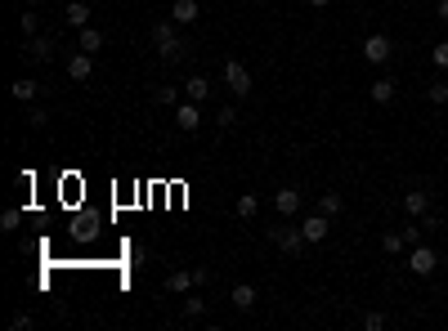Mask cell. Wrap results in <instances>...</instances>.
<instances>
[{"instance_id":"cell-1","label":"cell","mask_w":448,"mask_h":331,"mask_svg":"<svg viewBox=\"0 0 448 331\" xmlns=\"http://www.w3.org/2000/svg\"><path fill=\"white\" fill-rule=\"evenodd\" d=\"M153 45H157V58H162V63H179V58H184V36L175 32V18H166V22L153 27Z\"/></svg>"},{"instance_id":"cell-2","label":"cell","mask_w":448,"mask_h":331,"mask_svg":"<svg viewBox=\"0 0 448 331\" xmlns=\"http://www.w3.org/2000/svg\"><path fill=\"white\" fill-rule=\"evenodd\" d=\"M211 273L207 268H171V278H166V296H188L193 287H207Z\"/></svg>"},{"instance_id":"cell-3","label":"cell","mask_w":448,"mask_h":331,"mask_svg":"<svg viewBox=\"0 0 448 331\" xmlns=\"http://www.w3.org/2000/svg\"><path fill=\"white\" fill-rule=\"evenodd\" d=\"M269 242L278 251H287V255H300V247H305V233H300V224L292 228V224H274L269 228Z\"/></svg>"},{"instance_id":"cell-4","label":"cell","mask_w":448,"mask_h":331,"mask_svg":"<svg viewBox=\"0 0 448 331\" xmlns=\"http://www.w3.org/2000/svg\"><path fill=\"white\" fill-rule=\"evenodd\" d=\"M390 54H395V45H390V36H381V32H372L368 41H363V58H368L372 67H381V63H390Z\"/></svg>"},{"instance_id":"cell-5","label":"cell","mask_w":448,"mask_h":331,"mask_svg":"<svg viewBox=\"0 0 448 331\" xmlns=\"http://www.w3.org/2000/svg\"><path fill=\"white\" fill-rule=\"evenodd\" d=\"M224 85L238 94V99H247V94H251V72L242 67L238 58H229V63H224Z\"/></svg>"},{"instance_id":"cell-6","label":"cell","mask_w":448,"mask_h":331,"mask_svg":"<svg viewBox=\"0 0 448 331\" xmlns=\"http://www.w3.org/2000/svg\"><path fill=\"white\" fill-rule=\"evenodd\" d=\"M408 268H413L417 278H430L435 268H440V255H435L430 247H421V242H417V247H413V255H408Z\"/></svg>"},{"instance_id":"cell-7","label":"cell","mask_w":448,"mask_h":331,"mask_svg":"<svg viewBox=\"0 0 448 331\" xmlns=\"http://www.w3.org/2000/svg\"><path fill=\"white\" fill-rule=\"evenodd\" d=\"M175 126L193 134V130L202 126V103H193V99H184V103H175Z\"/></svg>"},{"instance_id":"cell-8","label":"cell","mask_w":448,"mask_h":331,"mask_svg":"<svg viewBox=\"0 0 448 331\" xmlns=\"http://www.w3.org/2000/svg\"><path fill=\"white\" fill-rule=\"evenodd\" d=\"M300 233H305V242H323V238H328V233H332V219L328 215H305V219H300Z\"/></svg>"},{"instance_id":"cell-9","label":"cell","mask_w":448,"mask_h":331,"mask_svg":"<svg viewBox=\"0 0 448 331\" xmlns=\"http://www.w3.org/2000/svg\"><path fill=\"white\" fill-rule=\"evenodd\" d=\"M68 77H72V81H90V77H94V54H86V50L72 54V58H68Z\"/></svg>"},{"instance_id":"cell-10","label":"cell","mask_w":448,"mask_h":331,"mask_svg":"<svg viewBox=\"0 0 448 331\" xmlns=\"http://www.w3.org/2000/svg\"><path fill=\"white\" fill-rule=\"evenodd\" d=\"M300 188H278L274 193V206H278V215H300Z\"/></svg>"},{"instance_id":"cell-11","label":"cell","mask_w":448,"mask_h":331,"mask_svg":"<svg viewBox=\"0 0 448 331\" xmlns=\"http://www.w3.org/2000/svg\"><path fill=\"white\" fill-rule=\"evenodd\" d=\"M171 18L179 22V27H188V22L202 18V5H198V0H175V5H171Z\"/></svg>"},{"instance_id":"cell-12","label":"cell","mask_w":448,"mask_h":331,"mask_svg":"<svg viewBox=\"0 0 448 331\" xmlns=\"http://www.w3.org/2000/svg\"><path fill=\"white\" fill-rule=\"evenodd\" d=\"M404 211L413 215V219H426V211H430V193H421V188L404 193Z\"/></svg>"},{"instance_id":"cell-13","label":"cell","mask_w":448,"mask_h":331,"mask_svg":"<svg viewBox=\"0 0 448 331\" xmlns=\"http://www.w3.org/2000/svg\"><path fill=\"white\" fill-rule=\"evenodd\" d=\"M63 22H68V27H90V5H86V0H72V5L63 9Z\"/></svg>"},{"instance_id":"cell-14","label":"cell","mask_w":448,"mask_h":331,"mask_svg":"<svg viewBox=\"0 0 448 331\" xmlns=\"http://www.w3.org/2000/svg\"><path fill=\"white\" fill-rule=\"evenodd\" d=\"M184 99L207 103V99H211V81H207V77H188V81H184Z\"/></svg>"},{"instance_id":"cell-15","label":"cell","mask_w":448,"mask_h":331,"mask_svg":"<svg viewBox=\"0 0 448 331\" xmlns=\"http://www.w3.org/2000/svg\"><path fill=\"white\" fill-rule=\"evenodd\" d=\"M229 300H233V309H242V313H247L251 304H256V287H251V282H238V287L229 291Z\"/></svg>"},{"instance_id":"cell-16","label":"cell","mask_w":448,"mask_h":331,"mask_svg":"<svg viewBox=\"0 0 448 331\" xmlns=\"http://www.w3.org/2000/svg\"><path fill=\"white\" fill-rule=\"evenodd\" d=\"M27 54L36 58V63H50V58H54V41H50V36H32V41H27Z\"/></svg>"},{"instance_id":"cell-17","label":"cell","mask_w":448,"mask_h":331,"mask_svg":"<svg viewBox=\"0 0 448 331\" xmlns=\"http://www.w3.org/2000/svg\"><path fill=\"white\" fill-rule=\"evenodd\" d=\"M77 45H81L86 54H99V50H103V32H99V27H81Z\"/></svg>"},{"instance_id":"cell-18","label":"cell","mask_w":448,"mask_h":331,"mask_svg":"<svg viewBox=\"0 0 448 331\" xmlns=\"http://www.w3.org/2000/svg\"><path fill=\"white\" fill-rule=\"evenodd\" d=\"M36 90H41V85H36L32 77H18L14 85H9V94H14L18 103H32V99H36Z\"/></svg>"},{"instance_id":"cell-19","label":"cell","mask_w":448,"mask_h":331,"mask_svg":"<svg viewBox=\"0 0 448 331\" xmlns=\"http://www.w3.org/2000/svg\"><path fill=\"white\" fill-rule=\"evenodd\" d=\"M233 211H238V219H256L260 215V197H256V193H242Z\"/></svg>"},{"instance_id":"cell-20","label":"cell","mask_w":448,"mask_h":331,"mask_svg":"<svg viewBox=\"0 0 448 331\" xmlns=\"http://www.w3.org/2000/svg\"><path fill=\"white\" fill-rule=\"evenodd\" d=\"M368 94H372V103H390V99H395V81H390V77L372 81V90H368Z\"/></svg>"},{"instance_id":"cell-21","label":"cell","mask_w":448,"mask_h":331,"mask_svg":"<svg viewBox=\"0 0 448 331\" xmlns=\"http://www.w3.org/2000/svg\"><path fill=\"white\" fill-rule=\"evenodd\" d=\"M153 103L175 108V103H184V99H179V90H175V85H157V90H153Z\"/></svg>"},{"instance_id":"cell-22","label":"cell","mask_w":448,"mask_h":331,"mask_svg":"<svg viewBox=\"0 0 448 331\" xmlns=\"http://www.w3.org/2000/svg\"><path fill=\"white\" fill-rule=\"evenodd\" d=\"M341 206H345V202H341V193H319V211L328 215V219H332V215H341Z\"/></svg>"},{"instance_id":"cell-23","label":"cell","mask_w":448,"mask_h":331,"mask_svg":"<svg viewBox=\"0 0 448 331\" xmlns=\"http://www.w3.org/2000/svg\"><path fill=\"white\" fill-rule=\"evenodd\" d=\"M426 99H430L435 108H444V103H448V81H430V85H426Z\"/></svg>"},{"instance_id":"cell-24","label":"cell","mask_w":448,"mask_h":331,"mask_svg":"<svg viewBox=\"0 0 448 331\" xmlns=\"http://www.w3.org/2000/svg\"><path fill=\"white\" fill-rule=\"evenodd\" d=\"M404 247H408V242H404V233H381V251H385V255H399Z\"/></svg>"},{"instance_id":"cell-25","label":"cell","mask_w":448,"mask_h":331,"mask_svg":"<svg viewBox=\"0 0 448 331\" xmlns=\"http://www.w3.org/2000/svg\"><path fill=\"white\" fill-rule=\"evenodd\" d=\"M23 215H27V211H14V206H9V211L0 215V228H5V233H14V228L23 224Z\"/></svg>"},{"instance_id":"cell-26","label":"cell","mask_w":448,"mask_h":331,"mask_svg":"<svg viewBox=\"0 0 448 331\" xmlns=\"http://www.w3.org/2000/svg\"><path fill=\"white\" fill-rule=\"evenodd\" d=\"M202 313H207V300H202V296H188V300H184V318H202Z\"/></svg>"},{"instance_id":"cell-27","label":"cell","mask_w":448,"mask_h":331,"mask_svg":"<svg viewBox=\"0 0 448 331\" xmlns=\"http://www.w3.org/2000/svg\"><path fill=\"white\" fill-rule=\"evenodd\" d=\"M27 126H32V130H45V126H50V112H45V108H32V112H27Z\"/></svg>"},{"instance_id":"cell-28","label":"cell","mask_w":448,"mask_h":331,"mask_svg":"<svg viewBox=\"0 0 448 331\" xmlns=\"http://www.w3.org/2000/svg\"><path fill=\"white\" fill-rule=\"evenodd\" d=\"M385 323H390V318H385L381 309H372V313H363V327H368V331H381Z\"/></svg>"},{"instance_id":"cell-29","label":"cell","mask_w":448,"mask_h":331,"mask_svg":"<svg viewBox=\"0 0 448 331\" xmlns=\"http://www.w3.org/2000/svg\"><path fill=\"white\" fill-rule=\"evenodd\" d=\"M18 27H23V36H36V27H41V18H36L32 9H27V14H18Z\"/></svg>"},{"instance_id":"cell-30","label":"cell","mask_w":448,"mask_h":331,"mask_svg":"<svg viewBox=\"0 0 448 331\" xmlns=\"http://www.w3.org/2000/svg\"><path fill=\"white\" fill-rule=\"evenodd\" d=\"M215 126H220V130L238 126V108H220V117H215Z\"/></svg>"},{"instance_id":"cell-31","label":"cell","mask_w":448,"mask_h":331,"mask_svg":"<svg viewBox=\"0 0 448 331\" xmlns=\"http://www.w3.org/2000/svg\"><path fill=\"white\" fill-rule=\"evenodd\" d=\"M430 58H435V67H448V41L435 45V54H430Z\"/></svg>"},{"instance_id":"cell-32","label":"cell","mask_w":448,"mask_h":331,"mask_svg":"<svg viewBox=\"0 0 448 331\" xmlns=\"http://www.w3.org/2000/svg\"><path fill=\"white\" fill-rule=\"evenodd\" d=\"M404 242H408V247H417V242H421V228L408 224V228H404Z\"/></svg>"},{"instance_id":"cell-33","label":"cell","mask_w":448,"mask_h":331,"mask_svg":"<svg viewBox=\"0 0 448 331\" xmlns=\"http://www.w3.org/2000/svg\"><path fill=\"white\" fill-rule=\"evenodd\" d=\"M9 327H14V331H27V327H32V313H14V323H9Z\"/></svg>"},{"instance_id":"cell-34","label":"cell","mask_w":448,"mask_h":331,"mask_svg":"<svg viewBox=\"0 0 448 331\" xmlns=\"http://www.w3.org/2000/svg\"><path fill=\"white\" fill-rule=\"evenodd\" d=\"M435 14H440V22H448V0H440V5H435Z\"/></svg>"},{"instance_id":"cell-35","label":"cell","mask_w":448,"mask_h":331,"mask_svg":"<svg viewBox=\"0 0 448 331\" xmlns=\"http://www.w3.org/2000/svg\"><path fill=\"white\" fill-rule=\"evenodd\" d=\"M332 5V0H309V9H328Z\"/></svg>"}]
</instances>
